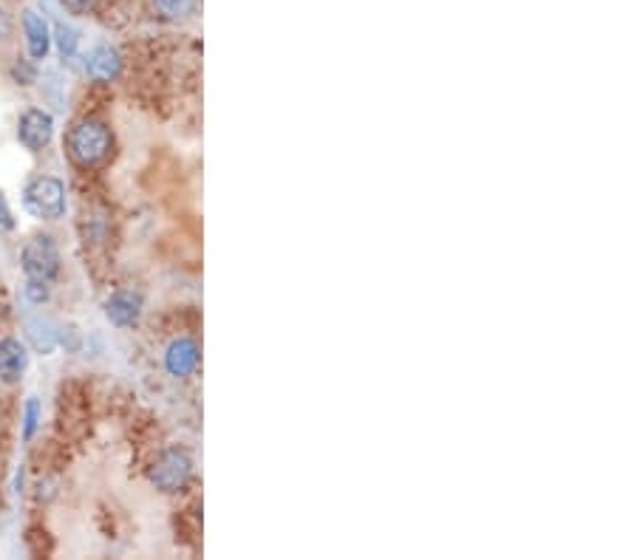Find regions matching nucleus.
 <instances>
[{
	"label": "nucleus",
	"instance_id": "8",
	"mask_svg": "<svg viewBox=\"0 0 637 560\" xmlns=\"http://www.w3.org/2000/svg\"><path fill=\"white\" fill-rule=\"evenodd\" d=\"M105 314L108 320L119 326V329H131L136 326L139 314H142V295L134 292V289H122V292H114L105 303Z\"/></svg>",
	"mask_w": 637,
	"mask_h": 560
},
{
	"label": "nucleus",
	"instance_id": "14",
	"mask_svg": "<svg viewBox=\"0 0 637 560\" xmlns=\"http://www.w3.org/2000/svg\"><path fill=\"white\" fill-rule=\"evenodd\" d=\"M37 422H40V402H37V396H29V402H26V413H23V439H26V442L34 436Z\"/></svg>",
	"mask_w": 637,
	"mask_h": 560
},
{
	"label": "nucleus",
	"instance_id": "9",
	"mask_svg": "<svg viewBox=\"0 0 637 560\" xmlns=\"http://www.w3.org/2000/svg\"><path fill=\"white\" fill-rule=\"evenodd\" d=\"M23 32H26V49L32 60H46L51 49V29L46 17L37 15L34 9L23 12Z\"/></svg>",
	"mask_w": 637,
	"mask_h": 560
},
{
	"label": "nucleus",
	"instance_id": "10",
	"mask_svg": "<svg viewBox=\"0 0 637 560\" xmlns=\"http://www.w3.org/2000/svg\"><path fill=\"white\" fill-rule=\"evenodd\" d=\"M199 365V346L190 337H179L173 340L165 351V368L173 377H190Z\"/></svg>",
	"mask_w": 637,
	"mask_h": 560
},
{
	"label": "nucleus",
	"instance_id": "16",
	"mask_svg": "<svg viewBox=\"0 0 637 560\" xmlns=\"http://www.w3.org/2000/svg\"><path fill=\"white\" fill-rule=\"evenodd\" d=\"M12 230H15V218H12V210H9L6 198L0 196V235H6V232Z\"/></svg>",
	"mask_w": 637,
	"mask_h": 560
},
{
	"label": "nucleus",
	"instance_id": "12",
	"mask_svg": "<svg viewBox=\"0 0 637 560\" xmlns=\"http://www.w3.org/2000/svg\"><path fill=\"white\" fill-rule=\"evenodd\" d=\"M153 12L165 20H182V17L193 15L196 0H151Z\"/></svg>",
	"mask_w": 637,
	"mask_h": 560
},
{
	"label": "nucleus",
	"instance_id": "15",
	"mask_svg": "<svg viewBox=\"0 0 637 560\" xmlns=\"http://www.w3.org/2000/svg\"><path fill=\"white\" fill-rule=\"evenodd\" d=\"M26 297L32 303H46L49 300V283H43V280H26Z\"/></svg>",
	"mask_w": 637,
	"mask_h": 560
},
{
	"label": "nucleus",
	"instance_id": "3",
	"mask_svg": "<svg viewBox=\"0 0 637 560\" xmlns=\"http://www.w3.org/2000/svg\"><path fill=\"white\" fill-rule=\"evenodd\" d=\"M193 473V462L182 447H168L159 453V459L151 467V484L162 493H179Z\"/></svg>",
	"mask_w": 637,
	"mask_h": 560
},
{
	"label": "nucleus",
	"instance_id": "18",
	"mask_svg": "<svg viewBox=\"0 0 637 560\" xmlns=\"http://www.w3.org/2000/svg\"><path fill=\"white\" fill-rule=\"evenodd\" d=\"M34 77H37V74H34V68L29 66V63H17L15 66L17 85H32Z\"/></svg>",
	"mask_w": 637,
	"mask_h": 560
},
{
	"label": "nucleus",
	"instance_id": "11",
	"mask_svg": "<svg viewBox=\"0 0 637 560\" xmlns=\"http://www.w3.org/2000/svg\"><path fill=\"white\" fill-rule=\"evenodd\" d=\"M26 337H29L34 351H40V354H51V351L57 348V340H60L57 329L51 326V320H46V317H34V320H29V323H26Z\"/></svg>",
	"mask_w": 637,
	"mask_h": 560
},
{
	"label": "nucleus",
	"instance_id": "1",
	"mask_svg": "<svg viewBox=\"0 0 637 560\" xmlns=\"http://www.w3.org/2000/svg\"><path fill=\"white\" fill-rule=\"evenodd\" d=\"M111 131L100 119H80L68 131V156L80 167H97L111 156Z\"/></svg>",
	"mask_w": 637,
	"mask_h": 560
},
{
	"label": "nucleus",
	"instance_id": "4",
	"mask_svg": "<svg viewBox=\"0 0 637 560\" xmlns=\"http://www.w3.org/2000/svg\"><path fill=\"white\" fill-rule=\"evenodd\" d=\"M23 272H26V280H43V283H51L60 272V252H57V244L51 241V235H34L32 241L23 247Z\"/></svg>",
	"mask_w": 637,
	"mask_h": 560
},
{
	"label": "nucleus",
	"instance_id": "5",
	"mask_svg": "<svg viewBox=\"0 0 637 560\" xmlns=\"http://www.w3.org/2000/svg\"><path fill=\"white\" fill-rule=\"evenodd\" d=\"M54 136V119L43 108H29L26 114L17 119V139L26 150H43Z\"/></svg>",
	"mask_w": 637,
	"mask_h": 560
},
{
	"label": "nucleus",
	"instance_id": "2",
	"mask_svg": "<svg viewBox=\"0 0 637 560\" xmlns=\"http://www.w3.org/2000/svg\"><path fill=\"white\" fill-rule=\"evenodd\" d=\"M23 207L43 221H60L66 215V184L54 176H37L23 190Z\"/></svg>",
	"mask_w": 637,
	"mask_h": 560
},
{
	"label": "nucleus",
	"instance_id": "6",
	"mask_svg": "<svg viewBox=\"0 0 637 560\" xmlns=\"http://www.w3.org/2000/svg\"><path fill=\"white\" fill-rule=\"evenodd\" d=\"M85 74L97 83H114L122 74V57L108 43H100L85 54Z\"/></svg>",
	"mask_w": 637,
	"mask_h": 560
},
{
	"label": "nucleus",
	"instance_id": "17",
	"mask_svg": "<svg viewBox=\"0 0 637 560\" xmlns=\"http://www.w3.org/2000/svg\"><path fill=\"white\" fill-rule=\"evenodd\" d=\"M94 3L97 0H63V6H66L71 15H88L94 9Z\"/></svg>",
	"mask_w": 637,
	"mask_h": 560
},
{
	"label": "nucleus",
	"instance_id": "13",
	"mask_svg": "<svg viewBox=\"0 0 637 560\" xmlns=\"http://www.w3.org/2000/svg\"><path fill=\"white\" fill-rule=\"evenodd\" d=\"M54 40H57V49H60V57L63 60H71L74 54H77V32L74 29H68V26H57L54 29Z\"/></svg>",
	"mask_w": 637,
	"mask_h": 560
},
{
	"label": "nucleus",
	"instance_id": "7",
	"mask_svg": "<svg viewBox=\"0 0 637 560\" xmlns=\"http://www.w3.org/2000/svg\"><path fill=\"white\" fill-rule=\"evenodd\" d=\"M29 368V351L26 346L15 340V337H6L0 340V382L3 385H17L23 374Z\"/></svg>",
	"mask_w": 637,
	"mask_h": 560
},
{
	"label": "nucleus",
	"instance_id": "19",
	"mask_svg": "<svg viewBox=\"0 0 637 560\" xmlns=\"http://www.w3.org/2000/svg\"><path fill=\"white\" fill-rule=\"evenodd\" d=\"M12 34V17L6 9H0V40H6Z\"/></svg>",
	"mask_w": 637,
	"mask_h": 560
}]
</instances>
